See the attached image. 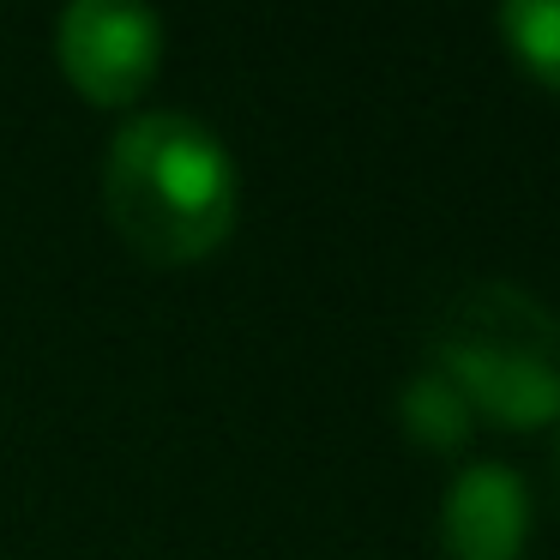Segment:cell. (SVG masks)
I'll list each match as a JSON object with an SVG mask.
<instances>
[{
  "label": "cell",
  "mask_w": 560,
  "mask_h": 560,
  "mask_svg": "<svg viewBox=\"0 0 560 560\" xmlns=\"http://www.w3.org/2000/svg\"><path fill=\"white\" fill-rule=\"evenodd\" d=\"M103 211L139 259L187 266L223 247L242 211V170L218 127L187 109H139L103 158Z\"/></svg>",
  "instance_id": "cell-1"
},
{
  "label": "cell",
  "mask_w": 560,
  "mask_h": 560,
  "mask_svg": "<svg viewBox=\"0 0 560 560\" xmlns=\"http://www.w3.org/2000/svg\"><path fill=\"white\" fill-rule=\"evenodd\" d=\"M428 368H440L476 416L506 428L560 416V326L512 278H476L446 295L428 338Z\"/></svg>",
  "instance_id": "cell-2"
},
{
  "label": "cell",
  "mask_w": 560,
  "mask_h": 560,
  "mask_svg": "<svg viewBox=\"0 0 560 560\" xmlns=\"http://www.w3.org/2000/svg\"><path fill=\"white\" fill-rule=\"evenodd\" d=\"M55 61L91 103H133L158 79L163 19L133 0H73L55 19Z\"/></svg>",
  "instance_id": "cell-3"
},
{
  "label": "cell",
  "mask_w": 560,
  "mask_h": 560,
  "mask_svg": "<svg viewBox=\"0 0 560 560\" xmlns=\"http://www.w3.org/2000/svg\"><path fill=\"white\" fill-rule=\"evenodd\" d=\"M530 542V482L512 464L476 458L440 494V555L446 560H518Z\"/></svg>",
  "instance_id": "cell-4"
},
{
  "label": "cell",
  "mask_w": 560,
  "mask_h": 560,
  "mask_svg": "<svg viewBox=\"0 0 560 560\" xmlns=\"http://www.w3.org/2000/svg\"><path fill=\"white\" fill-rule=\"evenodd\" d=\"M398 422L410 428V440L416 446H428V452H458L464 440H470V428H476V410H470V398H464L458 386H452L440 368H416L410 380L398 386Z\"/></svg>",
  "instance_id": "cell-5"
},
{
  "label": "cell",
  "mask_w": 560,
  "mask_h": 560,
  "mask_svg": "<svg viewBox=\"0 0 560 560\" xmlns=\"http://www.w3.org/2000/svg\"><path fill=\"white\" fill-rule=\"evenodd\" d=\"M494 25L512 43V55L548 91H560V0H506L494 13Z\"/></svg>",
  "instance_id": "cell-6"
},
{
  "label": "cell",
  "mask_w": 560,
  "mask_h": 560,
  "mask_svg": "<svg viewBox=\"0 0 560 560\" xmlns=\"http://www.w3.org/2000/svg\"><path fill=\"white\" fill-rule=\"evenodd\" d=\"M548 470H555V500H560V434H555V452H548Z\"/></svg>",
  "instance_id": "cell-7"
}]
</instances>
